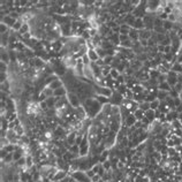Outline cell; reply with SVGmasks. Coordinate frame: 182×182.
Wrapping results in <instances>:
<instances>
[{
	"label": "cell",
	"instance_id": "6da1fadb",
	"mask_svg": "<svg viewBox=\"0 0 182 182\" xmlns=\"http://www.w3.org/2000/svg\"><path fill=\"white\" fill-rule=\"evenodd\" d=\"M82 106L85 110L88 118H90V119H96L97 115L99 113H102V110H103V105L99 104L97 102V99L94 98V97L88 98L86 100H84L82 103Z\"/></svg>",
	"mask_w": 182,
	"mask_h": 182
},
{
	"label": "cell",
	"instance_id": "7a4b0ae2",
	"mask_svg": "<svg viewBox=\"0 0 182 182\" xmlns=\"http://www.w3.org/2000/svg\"><path fill=\"white\" fill-rule=\"evenodd\" d=\"M76 182H91V179L88 177V175L85 174V172L83 171H77V172H74L72 174H69Z\"/></svg>",
	"mask_w": 182,
	"mask_h": 182
},
{
	"label": "cell",
	"instance_id": "3957f363",
	"mask_svg": "<svg viewBox=\"0 0 182 182\" xmlns=\"http://www.w3.org/2000/svg\"><path fill=\"white\" fill-rule=\"evenodd\" d=\"M95 91H96V95H99V96H105L107 98H111L114 91L108 89L107 86H100V85H96L95 86Z\"/></svg>",
	"mask_w": 182,
	"mask_h": 182
},
{
	"label": "cell",
	"instance_id": "277c9868",
	"mask_svg": "<svg viewBox=\"0 0 182 182\" xmlns=\"http://www.w3.org/2000/svg\"><path fill=\"white\" fill-rule=\"evenodd\" d=\"M124 100H125L124 96L120 95L118 91L115 90L114 92H113V95H112V97L110 98V104H112L113 106H121V105H122V103H124Z\"/></svg>",
	"mask_w": 182,
	"mask_h": 182
},
{
	"label": "cell",
	"instance_id": "5b68a950",
	"mask_svg": "<svg viewBox=\"0 0 182 182\" xmlns=\"http://www.w3.org/2000/svg\"><path fill=\"white\" fill-rule=\"evenodd\" d=\"M67 98H68L69 105H70V106H73L74 108H77V107H80V106L82 105V104H81L82 102H81L80 97H78L76 94H74V92H68Z\"/></svg>",
	"mask_w": 182,
	"mask_h": 182
},
{
	"label": "cell",
	"instance_id": "8992f818",
	"mask_svg": "<svg viewBox=\"0 0 182 182\" xmlns=\"http://www.w3.org/2000/svg\"><path fill=\"white\" fill-rule=\"evenodd\" d=\"M68 175H69L68 172L62 171V169H59V171L56 172V174H55V176H54V179H53L52 181H53V182H60V181H62L64 179H66Z\"/></svg>",
	"mask_w": 182,
	"mask_h": 182
},
{
	"label": "cell",
	"instance_id": "52a82bcc",
	"mask_svg": "<svg viewBox=\"0 0 182 182\" xmlns=\"http://www.w3.org/2000/svg\"><path fill=\"white\" fill-rule=\"evenodd\" d=\"M160 7V1H147V12L152 13V12H157L158 8Z\"/></svg>",
	"mask_w": 182,
	"mask_h": 182
},
{
	"label": "cell",
	"instance_id": "ba28073f",
	"mask_svg": "<svg viewBox=\"0 0 182 182\" xmlns=\"http://www.w3.org/2000/svg\"><path fill=\"white\" fill-rule=\"evenodd\" d=\"M68 95V91L65 86H61V88H59L56 90H54V97L56 98H61V97H66Z\"/></svg>",
	"mask_w": 182,
	"mask_h": 182
},
{
	"label": "cell",
	"instance_id": "9c48e42d",
	"mask_svg": "<svg viewBox=\"0 0 182 182\" xmlns=\"http://www.w3.org/2000/svg\"><path fill=\"white\" fill-rule=\"evenodd\" d=\"M86 54H88V56H89V59H90V61H91V62H97V61H98L99 55H98V53L96 52V50H95V48L89 50Z\"/></svg>",
	"mask_w": 182,
	"mask_h": 182
},
{
	"label": "cell",
	"instance_id": "30bf717a",
	"mask_svg": "<svg viewBox=\"0 0 182 182\" xmlns=\"http://www.w3.org/2000/svg\"><path fill=\"white\" fill-rule=\"evenodd\" d=\"M16 21H17V20L13 19L12 16H9V15H6V16H5V17L1 20V23H5V24H6L8 28H13Z\"/></svg>",
	"mask_w": 182,
	"mask_h": 182
},
{
	"label": "cell",
	"instance_id": "8fae6325",
	"mask_svg": "<svg viewBox=\"0 0 182 182\" xmlns=\"http://www.w3.org/2000/svg\"><path fill=\"white\" fill-rule=\"evenodd\" d=\"M51 45H52V51H54V52H59V51H61L62 47H65L64 44L61 43V39H60V41L58 39V41L51 43Z\"/></svg>",
	"mask_w": 182,
	"mask_h": 182
},
{
	"label": "cell",
	"instance_id": "7c38bea8",
	"mask_svg": "<svg viewBox=\"0 0 182 182\" xmlns=\"http://www.w3.org/2000/svg\"><path fill=\"white\" fill-rule=\"evenodd\" d=\"M0 54H1V62H5V64L9 65V62H11L9 53H8V52H6L4 47H1V53H0Z\"/></svg>",
	"mask_w": 182,
	"mask_h": 182
},
{
	"label": "cell",
	"instance_id": "4fadbf2b",
	"mask_svg": "<svg viewBox=\"0 0 182 182\" xmlns=\"http://www.w3.org/2000/svg\"><path fill=\"white\" fill-rule=\"evenodd\" d=\"M129 39L133 42H137L139 41V34H138V30L136 29H132L130 33H129Z\"/></svg>",
	"mask_w": 182,
	"mask_h": 182
},
{
	"label": "cell",
	"instance_id": "5bb4252c",
	"mask_svg": "<svg viewBox=\"0 0 182 182\" xmlns=\"http://www.w3.org/2000/svg\"><path fill=\"white\" fill-rule=\"evenodd\" d=\"M133 29H136V30H143L145 29V25H144V22H143V19H136L135 23H134V27Z\"/></svg>",
	"mask_w": 182,
	"mask_h": 182
},
{
	"label": "cell",
	"instance_id": "9a60e30c",
	"mask_svg": "<svg viewBox=\"0 0 182 182\" xmlns=\"http://www.w3.org/2000/svg\"><path fill=\"white\" fill-rule=\"evenodd\" d=\"M132 29L133 28L129 27L128 24H121L120 25V35H129Z\"/></svg>",
	"mask_w": 182,
	"mask_h": 182
},
{
	"label": "cell",
	"instance_id": "2e32d148",
	"mask_svg": "<svg viewBox=\"0 0 182 182\" xmlns=\"http://www.w3.org/2000/svg\"><path fill=\"white\" fill-rule=\"evenodd\" d=\"M144 116L145 118H147L151 122H153L155 120H157L156 119V112L153 111V110H149V111H146L145 113H144Z\"/></svg>",
	"mask_w": 182,
	"mask_h": 182
},
{
	"label": "cell",
	"instance_id": "e0dca14e",
	"mask_svg": "<svg viewBox=\"0 0 182 182\" xmlns=\"http://www.w3.org/2000/svg\"><path fill=\"white\" fill-rule=\"evenodd\" d=\"M94 98H96V99H97V102H98L99 104H102L103 106H104V105H106V104H110V98H107V97H105V96L96 95Z\"/></svg>",
	"mask_w": 182,
	"mask_h": 182
},
{
	"label": "cell",
	"instance_id": "ac0fdd59",
	"mask_svg": "<svg viewBox=\"0 0 182 182\" xmlns=\"http://www.w3.org/2000/svg\"><path fill=\"white\" fill-rule=\"evenodd\" d=\"M61 86H64V82H62L61 80H56V81L52 82V83L48 85V88H51L52 90H56V89L61 88Z\"/></svg>",
	"mask_w": 182,
	"mask_h": 182
},
{
	"label": "cell",
	"instance_id": "d6986e66",
	"mask_svg": "<svg viewBox=\"0 0 182 182\" xmlns=\"http://www.w3.org/2000/svg\"><path fill=\"white\" fill-rule=\"evenodd\" d=\"M168 96H169V92H166V91L159 90V91H158V95H157V99H159L160 102H164Z\"/></svg>",
	"mask_w": 182,
	"mask_h": 182
},
{
	"label": "cell",
	"instance_id": "ffe728a7",
	"mask_svg": "<svg viewBox=\"0 0 182 182\" xmlns=\"http://www.w3.org/2000/svg\"><path fill=\"white\" fill-rule=\"evenodd\" d=\"M158 89L159 90H163V91H166V92H169V91L172 90V86L167 83V82H163L158 85Z\"/></svg>",
	"mask_w": 182,
	"mask_h": 182
},
{
	"label": "cell",
	"instance_id": "44dd1931",
	"mask_svg": "<svg viewBox=\"0 0 182 182\" xmlns=\"http://www.w3.org/2000/svg\"><path fill=\"white\" fill-rule=\"evenodd\" d=\"M28 33H30V25H29L28 23H23V25H22V28L20 29L19 34H20L21 36H23V35H25V34H28Z\"/></svg>",
	"mask_w": 182,
	"mask_h": 182
},
{
	"label": "cell",
	"instance_id": "7402d4cb",
	"mask_svg": "<svg viewBox=\"0 0 182 182\" xmlns=\"http://www.w3.org/2000/svg\"><path fill=\"white\" fill-rule=\"evenodd\" d=\"M25 160H27V164H25V167L28 168V169H30L33 166H34V158H33V156L31 155H29V156H27L25 157Z\"/></svg>",
	"mask_w": 182,
	"mask_h": 182
},
{
	"label": "cell",
	"instance_id": "603a6c76",
	"mask_svg": "<svg viewBox=\"0 0 182 182\" xmlns=\"http://www.w3.org/2000/svg\"><path fill=\"white\" fill-rule=\"evenodd\" d=\"M144 90H145V89L143 88V85H142L141 83H139V84H136V85L132 89V91H133L134 94H143Z\"/></svg>",
	"mask_w": 182,
	"mask_h": 182
},
{
	"label": "cell",
	"instance_id": "cb8c5ba5",
	"mask_svg": "<svg viewBox=\"0 0 182 182\" xmlns=\"http://www.w3.org/2000/svg\"><path fill=\"white\" fill-rule=\"evenodd\" d=\"M171 70L175 72L176 74H182V66H181V64L176 62V64L172 65V69H171Z\"/></svg>",
	"mask_w": 182,
	"mask_h": 182
},
{
	"label": "cell",
	"instance_id": "d4e9b609",
	"mask_svg": "<svg viewBox=\"0 0 182 182\" xmlns=\"http://www.w3.org/2000/svg\"><path fill=\"white\" fill-rule=\"evenodd\" d=\"M173 24H174V23H172V22H169V21L167 20V21H164V23H163V28L166 30L167 33H169L171 30L173 29Z\"/></svg>",
	"mask_w": 182,
	"mask_h": 182
},
{
	"label": "cell",
	"instance_id": "484cf974",
	"mask_svg": "<svg viewBox=\"0 0 182 182\" xmlns=\"http://www.w3.org/2000/svg\"><path fill=\"white\" fill-rule=\"evenodd\" d=\"M172 88H174L177 84V77H173V76H167V81H166Z\"/></svg>",
	"mask_w": 182,
	"mask_h": 182
},
{
	"label": "cell",
	"instance_id": "4316f807",
	"mask_svg": "<svg viewBox=\"0 0 182 182\" xmlns=\"http://www.w3.org/2000/svg\"><path fill=\"white\" fill-rule=\"evenodd\" d=\"M22 25H23V22H22L21 20H17V21L15 22L14 27L12 28V30H13V31H15V33H19V31H20V29L22 28Z\"/></svg>",
	"mask_w": 182,
	"mask_h": 182
},
{
	"label": "cell",
	"instance_id": "83f0119b",
	"mask_svg": "<svg viewBox=\"0 0 182 182\" xmlns=\"http://www.w3.org/2000/svg\"><path fill=\"white\" fill-rule=\"evenodd\" d=\"M138 108H139V110H142V111L145 113L146 111L151 110V108H150V103H147V102H143V103H141V104H139Z\"/></svg>",
	"mask_w": 182,
	"mask_h": 182
},
{
	"label": "cell",
	"instance_id": "f1b7e54d",
	"mask_svg": "<svg viewBox=\"0 0 182 182\" xmlns=\"http://www.w3.org/2000/svg\"><path fill=\"white\" fill-rule=\"evenodd\" d=\"M159 105H160V100L159 99H156L153 100L152 103H150V108L153 110V111H157L159 108Z\"/></svg>",
	"mask_w": 182,
	"mask_h": 182
},
{
	"label": "cell",
	"instance_id": "f546056e",
	"mask_svg": "<svg viewBox=\"0 0 182 182\" xmlns=\"http://www.w3.org/2000/svg\"><path fill=\"white\" fill-rule=\"evenodd\" d=\"M149 74H150V77H151V78H156V80H158V77L160 76V73H159L158 69H151Z\"/></svg>",
	"mask_w": 182,
	"mask_h": 182
},
{
	"label": "cell",
	"instance_id": "4dcf8cb0",
	"mask_svg": "<svg viewBox=\"0 0 182 182\" xmlns=\"http://www.w3.org/2000/svg\"><path fill=\"white\" fill-rule=\"evenodd\" d=\"M120 46L124 47V48H133V41L128 39V41H126V42H122Z\"/></svg>",
	"mask_w": 182,
	"mask_h": 182
},
{
	"label": "cell",
	"instance_id": "1f68e13d",
	"mask_svg": "<svg viewBox=\"0 0 182 182\" xmlns=\"http://www.w3.org/2000/svg\"><path fill=\"white\" fill-rule=\"evenodd\" d=\"M43 91L45 92V95L47 96V98H50V97H54V90H52L51 88L46 86V88H45Z\"/></svg>",
	"mask_w": 182,
	"mask_h": 182
},
{
	"label": "cell",
	"instance_id": "d6a6232c",
	"mask_svg": "<svg viewBox=\"0 0 182 182\" xmlns=\"http://www.w3.org/2000/svg\"><path fill=\"white\" fill-rule=\"evenodd\" d=\"M127 90H128V88H127V85H126V84H121V85L118 88V90H116V91H118V92H119L120 95H122V96H124V95L126 94V91H127Z\"/></svg>",
	"mask_w": 182,
	"mask_h": 182
},
{
	"label": "cell",
	"instance_id": "836d02e7",
	"mask_svg": "<svg viewBox=\"0 0 182 182\" xmlns=\"http://www.w3.org/2000/svg\"><path fill=\"white\" fill-rule=\"evenodd\" d=\"M96 50V52L98 53V55H99V58L100 59H104L105 56H106V51L104 50V48H102L100 46L99 47H97V48H95Z\"/></svg>",
	"mask_w": 182,
	"mask_h": 182
},
{
	"label": "cell",
	"instance_id": "e575fe53",
	"mask_svg": "<svg viewBox=\"0 0 182 182\" xmlns=\"http://www.w3.org/2000/svg\"><path fill=\"white\" fill-rule=\"evenodd\" d=\"M134 115H135V118L137 119V121H141V120L144 118V112H143L142 110H139V108H138V110L134 113Z\"/></svg>",
	"mask_w": 182,
	"mask_h": 182
},
{
	"label": "cell",
	"instance_id": "d590c367",
	"mask_svg": "<svg viewBox=\"0 0 182 182\" xmlns=\"http://www.w3.org/2000/svg\"><path fill=\"white\" fill-rule=\"evenodd\" d=\"M110 75H111V77L113 78V80H116L121 74L115 69V68H112V70H111V73H110Z\"/></svg>",
	"mask_w": 182,
	"mask_h": 182
},
{
	"label": "cell",
	"instance_id": "8d00e7d4",
	"mask_svg": "<svg viewBox=\"0 0 182 182\" xmlns=\"http://www.w3.org/2000/svg\"><path fill=\"white\" fill-rule=\"evenodd\" d=\"M9 69V66L5 62H0V72L1 73H7V70Z\"/></svg>",
	"mask_w": 182,
	"mask_h": 182
},
{
	"label": "cell",
	"instance_id": "74e56055",
	"mask_svg": "<svg viewBox=\"0 0 182 182\" xmlns=\"http://www.w3.org/2000/svg\"><path fill=\"white\" fill-rule=\"evenodd\" d=\"M102 165H103V167L105 168V171H110V169H112V164H111V160H110V159H107L106 161H104Z\"/></svg>",
	"mask_w": 182,
	"mask_h": 182
},
{
	"label": "cell",
	"instance_id": "f35d334b",
	"mask_svg": "<svg viewBox=\"0 0 182 182\" xmlns=\"http://www.w3.org/2000/svg\"><path fill=\"white\" fill-rule=\"evenodd\" d=\"M8 31H9V28H8L5 23L0 24V33H1V34H6V33H8Z\"/></svg>",
	"mask_w": 182,
	"mask_h": 182
},
{
	"label": "cell",
	"instance_id": "ab89813d",
	"mask_svg": "<svg viewBox=\"0 0 182 182\" xmlns=\"http://www.w3.org/2000/svg\"><path fill=\"white\" fill-rule=\"evenodd\" d=\"M82 60H83V65L86 67V66H90V64H91V61H90V59H89V56H88V54H85L83 58H82Z\"/></svg>",
	"mask_w": 182,
	"mask_h": 182
},
{
	"label": "cell",
	"instance_id": "60d3db41",
	"mask_svg": "<svg viewBox=\"0 0 182 182\" xmlns=\"http://www.w3.org/2000/svg\"><path fill=\"white\" fill-rule=\"evenodd\" d=\"M116 81H118L120 84H126V76H125V74H121V75L116 78Z\"/></svg>",
	"mask_w": 182,
	"mask_h": 182
},
{
	"label": "cell",
	"instance_id": "b9f144b4",
	"mask_svg": "<svg viewBox=\"0 0 182 182\" xmlns=\"http://www.w3.org/2000/svg\"><path fill=\"white\" fill-rule=\"evenodd\" d=\"M38 105H39V108H41L42 111H47V110H48V106H47V103H46V102L38 103Z\"/></svg>",
	"mask_w": 182,
	"mask_h": 182
},
{
	"label": "cell",
	"instance_id": "7bdbcfd3",
	"mask_svg": "<svg viewBox=\"0 0 182 182\" xmlns=\"http://www.w3.org/2000/svg\"><path fill=\"white\" fill-rule=\"evenodd\" d=\"M0 82H1V84L3 83H5V82H7L8 81V76H7V73H1V75H0Z\"/></svg>",
	"mask_w": 182,
	"mask_h": 182
},
{
	"label": "cell",
	"instance_id": "ee69618b",
	"mask_svg": "<svg viewBox=\"0 0 182 182\" xmlns=\"http://www.w3.org/2000/svg\"><path fill=\"white\" fill-rule=\"evenodd\" d=\"M167 81V75H164V74H160V76L158 77V83H163V82H166Z\"/></svg>",
	"mask_w": 182,
	"mask_h": 182
},
{
	"label": "cell",
	"instance_id": "f6af8a7d",
	"mask_svg": "<svg viewBox=\"0 0 182 182\" xmlns=\"http://www.w3.org/2000/svg\"><path fill=\"white\" fill-rule=\"evenodd\" d=\"M85 174L88 175V177H90V179H92L96 174H95V172L92 171V169H88V171H85Z\"/></svg>",
	"mask_w": 182,
	"mask_h": 182
},
{
	"label": "cell",
	"instance_id": "bcb514c9",
	"mask_svg": "<svg viewBox=\"0 0 182 182\" xmlns=\"http://www.w3.org/2000/svg\"><path fill=\"white\" fill-rule=\"evenodd\" d=\"M167 147H175V143L173 139H167V144H166Z\"/></svg>",
	"mask_w": 182,
	"mask_h": 182
},
{
	"label": "cell",
	"instance_id": "7dc6e473",
	"mask_svg": "<svg viewBox=\"0 0 182 182\" xmlns=\"http://www.w3.org/2000/svg\"><path fill=\"white\" fill-rule=\"evenodd\" d=\"M129 39V35H120V42H126Z\"/></svg>",
	"mask_w": 182,
	"mask_h": 182
},
{
	"label": "cell",
	"instance_id": "c3c4849f",
	"mask_svg": "<svg viewBox=\"0 0 182 182\" xmlns=\"http://www.w3.org/2000/svg\"><path fill=\"white\" fill-rule=\"evenodd\" d=\"M100 180H102V176H100V175H98V174H96L92 179H91V181H92V182H99Z\"/></svg>",
	"mask_w": 182,
	"mask_h": 182
},
{
	"label": "cell",
	"instance_id": "681fc988",
	"mask_svg": "<svg viewBox=\"0 0 182 182\" xmlns=\"http://www.w3.org/2000/svg\"><path fill=\"white\" fill-rule=\"evenodd\" d=\"M96 64H97V65H98L99 67H104V66H105V62H104V59H100V58L98 59V61H97Z\"/></svg>",
	"mask_w": 182,
	"mask_h": 182
},
{
	"label": "cell",
	"instance_id": "f907efd6",
	"mask_svg": "<svg viewBox=\"0 0 182 182\" xmlns=\"http://www.w3.org/2000/svg\"><path fill=\"white\" fill-rule=\"evenodd\" d=\"M176 61H177L179 64H182V54H181V53H177V54H176Z\"/></svg>",
	"mask_w": 182,
	"mask_h": 182
},
{
	"label": "cell",
	"instance_id": "816d5d0a",
	"mask_svg": "<svg viewBox=\"0 0 182 182\" xmlns=\"http://www.w3.org/2000/svg\"><path fill=\"white\" fill-rule=\"evenodd\" d=\"M177 120L181 122V125H182V113H179V115H177Z\"/></svg>",
	"mask_w": 182,
	"mask_h": 182
},
{
	"label": "cell",
	"instance_id": "f5cc1de1",
	"mask_svg": "<svg viewBox=\"0 0 182 182\" xmlns=\"http://www.w3.org/2000/svg\"><path fill=\"white\" fill-rule=\"evenodd\" d=\"M179 53H181V54H182V45H181V47H180V50H179Z\"/></svg>",
	"mask_w": 182,
	"mask_h": 182
},
{
	"label": "cell",
	"instance_id": "db71d44e",
	"mask_svg": "<svg viewBox=\"0 0 182 182\" xmlns=\"http://www.w3.org/2000/svg\"><path fill=\"white\" fill-rule=\"evenodd\" d=\"M99 182H104V181H103V180H100V181H99Z\"/></svg>",
	"mask_w": 182,
	"mask_h": 182
},
{
	"label": "cell",
	"instance_id": "11a10c76",
	"mask_svg": "<svg viewBox=\"0 0 182 182\" xmlns=\"http://www.w3.org/2000/svg\"><path fill=\"white\" fill-rule=\"evenodd\" d=\"M181 66H182V64H181Z\"/></svg>",
	"mask_w": 182,
	"mask_h": 182
},
{
	"label": "cell",
	"instance_id": "9f6ffc18",
	"mask_svg": "<svg viewBox=\"0 0 182 182\" xmlns=\"http://www.w3.org/2000/svg\"><path fill=\"white\" fill-rule=\"evenodd\" d=\"M91 182H92V181H91Z\"/></svg>",
	"mask_w": 182,
	"mask_h": 182
}]
</instances>
